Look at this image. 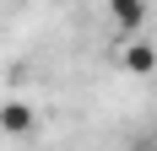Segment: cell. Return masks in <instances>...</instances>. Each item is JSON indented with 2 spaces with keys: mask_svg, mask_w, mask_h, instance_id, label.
<instances>
[{
  "mask_svg": "<svg viewBox=\"0 0 157 151\" xmlns=\"http://www.w3.org/2000/svg\"><path fill=\"white\" fill-rule=\"evenodd\" d=\"M109 22L119 38H141L146 32V0H109Z\"/></svg>",
  "mask_w": 157,
  "mask_h": 151,
  "instance_id": "obj_1",
  "label": "cell"
},
{
  "mask_svg": "<svg viewBox=\"0 0 157 151\" xmlns=\"http://www.w3.org/2000/svg\"><path fill=\"white\" fill-rule=\"evenodd\" d=\"M119 65H125L130 76H152V70H157V49L146 43V38H125V49H119Z\"/></svg>",
  "mask_w": 157,
  "mask_h": 151,
  "instance_id": "obj_2",
  "label": "cell"
},
{
  "mask_svg": "<svg viewBox=\"0 0 157 151\" xmlns=\"http://www.w3.org/2000/svg\"><path fill=\"white\" fill-rule=\"evenodd\" d=\"M33 124H38L33 103H22V97H11V103H0V135H27Z\"/></svg>",
  "mask_w": 157,
  "mask_h": 151,
  "instance_id": "obj_3",
  "label": "cell"
},
{
  "mask_svg": "<svg viewBox=\"0 0 157 151\" xmlns=\"http://www.w3.org/2000/svg\"><path fill=\"white\" fill-rule=\"evenodd\" d=\"M141 151H157V140H146V146H141Z\"/></svg>",
  "mask_w": 157,
  "mask_h": 151,
  "instance_id": "obj_4",
  "label": "cell"
}]
</instances>
